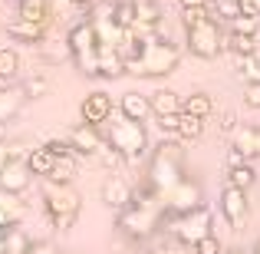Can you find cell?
I'll return each mask as SVG.
<instances>
[{"instance_id":"836d02e7","label":"cell","mask_w":260,"mask_h":254,"mask_svg":"<svg viewBox=\"0 0 260 254\" xmlns=\"http://www.w3.org/2000/svg\"><path fill=\"white\" fill-rule=\"evenodd\" d=\"M204 17H211L208 7H191V10H181V23H184V30H191L194 23H201Z\"/></svg>"},{"instance_id":"74e56055","label":"cell","mask_w":260,"mask_h":254,"mask_svg":"<svg viewBox=\"0 0 260 254\" xmlns=\"http://www.w3.org/2000/svg\"><path fill=\"white\" fill-rule=\"evenodd\" d=\"M155 119H158V129H161V132L175 135V129H178V116H155Z\"/></svg>"},{"instance_id":"f6af8a7d","label":"cell","mask_w":260,"mask_h":254,"mask_svg":"<svg viewBox=\"0 0 260 254\" xmlns=\"http://www.w3.org/2000/svg\"><path fill=\"white\" fill-rule=\"evenodd\" d=\"M73 7H83V10H89V7H95V0H70Z\"/></svg>"},{"instance_id":"4dcf8cb0","label":"cell","mask_w":260,"mask_h":254,"mask_svg":"<svg viewBox=\"0 0 260 254\" xmlns=\"http://www.w3.org/2000/svg\"><path fill=\"white\" fill-rule=\"evenodd\" d=\"M241 76L247 83H260V50L254 57H241Z\"/></svg>"},{"instance_id":"83f0119b","label":"cell","mask_w":260,"mask_h":254,"mask_svg":"<svg viewBox=\"0 0 260 254\" xmlns=\"http://www.w3.org/2000/svg\"><path fill=\"white\" fill-rule=\"evenodd\" d=\"M228 50L237 53V57H254V53H257V37H247V33H231V37H228Z\"/></svg>"},{"instance_id":"7dc6e473","label":"cell","mask_w":260,"mask_h":254,"mask_svg":"<svg viewBox=\"0 0 260 254\" xmlns=\"http://www.w3.org/2000/svg\"><path fill=\"white\" fill-rule=\"evenodd\" d=\"M254 254H260V238H257V244H254Z\"/></svg>"},{"instance_id":"8992f818","label":"cell","mask_w":260,"mask_h":254,"mask_svg":"<svg viewBox=\"0 0 260 254\" xmlns=\"http://www.w3.org/2000/svg\"><path fill=\"white\" fill-rule=\"evenodd\" d=\"M66 50H70L73 63L86 73V76H99V37H95V26L89 20L70 26L66 33Z\"/></svg>"},{"instance_id":"681fc988","label":"cell","mask_w":260,"mask_h":254,"mask_svg":"<svg viewBox=\"0 0 260 254\" xmlns=\"http://www.w3.org/2000/svg\"><path fill=\"white\" fill-rule=\"evenodd\" d=\"M13 4H20V0H13Z\"/></svg>"},{"instance_id":"60d3db41","label":"cell","mask_w":260,"mask_h":254,"mask_svg":"<svg viewBox=\"0 0 260 254\" xmlns=\"http://www.w3.org/2000/svg\"><path fill=\"white\" fill-rule=\"evenodd\" d=\"M158 254H184V244H178L175 238H172V241H168V244H165V248H161Z\"/></svg>"},{"instance_id":"52a82bcc","label":"cell","mask_w":260,"mask_h":254,"mask_svg":"<svg viewBox=\"0 0 260 254\" xmlns=\"http://www.w3.org/2000/svg\"><path fill=\"white\" fill-rule=\"evenodd\" d=\"M211 224H214V218H211V211L201 205V208L188 211V215L165 218V221H161V228H168V235H172L178 244H184V248H194L201 238L214 235V231H211Z\"/></svg>"},{"instance_id":"4fadbf2b","label":"cell","mask_w":260,"mask_h":254,"mask_svg":"<svg viewBox=\"0 0 260 254\" xmlns=\"http://www.w3.org/2000/svg\"><path fill=\"white\" fill-rule=\"evenodd\" d=\"M33 182L30 168H26L23 159H10L7 162V168L0 172V191H7V195H20V191H26Z\"/></svg>"},{"instance_id":"cb8c5ba5","label":"cell","mask_w":260,"mask_h":254,"mask_svg":"<svg viewBox=\"0 0 260 254\" xmlns=\"http://www.w3.org/2000/svg\"><path fill=\"white\" fill-rule=\"evenodd\" d=\"M254 182H257V172H254V165H250V162L228 165V185H231V188L247 191V188H254Z\"/></svg>"},{"instance_id":"9a60e30c","label":"cell","mask_w":260,"mask_h":254,"mask_svg":"<svg viewBox=\"0 0 260 254\" xmlns=\"http://www.w3.org/2000/svg\"><path fill=\"white\" fill-rule=\"evenodd\" d=\"M132 195H135V188L125 182V178H119V175H109L106 185H102V202H106L109 208H115V211L125 208V205L132 202Z\"/></svg>"},{"instance_id":"7a4b0ae2","label":"cell","mask_w":260,"mask_h":254,"mask_svg":"<svg viewBox=\"0 0 260 254\" xmlns=\"http://www.w3.org/2000/svg\"><path fill=\"white\" fill-rule=\"evenodd\" d=\"M161 218H165L161 198L142 182V188H135L132 202L119 211L115 228H119V235H125L128 241H145V238H152L155 231L161 228Z\"/></svg>"},{"instance_id":"3957f363","label":"cell","mask_w":260,"mask_h":254,"mask_svg":"<svg viewBox=\"0 0 260 254\" xmlns=\"http://www.w3.org/2000/svg\"><path fill=\"white\" fill-rule=\"evenodd\" d=\"M184 178V152L178 146V139H165L152 149V159H148V172H145V185L155 195H165L168 188H175Z\"/></svg>"},{"instance_id":"277c9868","label":"cell","mask_w":260,"mask_h":254,"mask_svg":"<svg viewBox=\"0 0 260 254\" xmlns=\"http://www.w3.org/2000/svg\"><path fill=\"white\" fill-rule=\"evenodd\" d=\"M43 211H46V221L53 224L56 231H66L76 224L79 211H83V198L73 185H53L43 182Z\"/></svg>"},{"instance_id":"bcb514c9","label":"cell","mask_w":260,"mask_h":254,"mask_svg":"<svg viewBox=\"0 0 260 254\" xmlns=\"http://www.w3.org/2000/svg\"><path fill=\"white\" fill-rule=\"evenodd\" d=\"M0 254H7V238L0 235Z\"/></svg>"},{"instance_id":"ac0fdd59","label":"cell","mask_w":260,"mask_h":254,"mask_svg":"<svg viewBox=\"0 0 260 254\" xmlns=\"http://www.w3.org/2000/svg\"><path fill=\"white\" fill-rule=\"evenodd\" d=\"M234 149L244 159H260V126H241L234 132Z\"/></svg>"},{"instance_id":"f546056e","label":"cell","mask_w":260,"mask_h":254,"mask_svg":"<svg viewBox=\"0 0 260 254\" xmlns=\"http://www.w3.org/2000/svg\"><path fill=\"white\" fill-rule=\"evenodd\" d=\"M260 30V17H244V13H237L234 20H231V33H247V37H257Z\"/></svg>"},{"instance_id":"1f68e13d","label":"cell","mask_w":260,"mask_h":254,"mask_svg":"<svg viewBox=\"0 0 260 254\" xmlns=\"http://www.w3.org/2000/svg\"><path fill=\"white\" fill-rule=\"evenodd\" d=\"M43 149L53 159H76V152H73V146L66 139H50V142H43Z\"/></svg>"},{"instance_id":"7402d4cb","label":"cell","mask_w":260,"mask_h":254,"mask_svg":"<svg viewBox=\"0 0 260 254\" xmlns=\"http://www.w3.org/2000/svg\"><path fill=\"white\" fill-rule=\"evenodd\" d=\"M181 112L198 116V119H208V116L214 112V99H211L208 93H191V96L181 99Z\"/></svg>"},{"instance_id":"30bf717a","label":"cell","mask_w":260,"mask_h":254,"mask_svg":"<svg viewBox=\"0 0 260 254\" xmlns=\"http://www.w3.org/2000/svg\"><path fill=\"white\" fill-rule=\"evenodd\" d=\"M66 142L73 146V152H76V155H99V149L106 146V132H102V126H89V122H79V126H73V129H70Z\"/></svg>"},{"instance_id":"d6a6232c","label":"cell","mask_w":260,"mask_h":254,"mask_svg":"<svg viewBox=\"0 0 260 254\" xmlns=\"http://www.w3.org/2000/svg\"><path fill=\"white\" fill-rule=\"evenodd\" d=\"M191 251L194 254H224V244L217 241V235H208V238H201Z\"/></svg>"},{"instance_id":"e0dca14e","label":"cell","mask_w":260,"mask_h":254,"mask_svg":"<svg viewBox=\"0 0 260 254\" xmlns=\"http://www.w3.org/2000/svg\"><path fill=\"white\" fill-rule=\"evenodd\" d=\"M17 17L30 20V23H46L53 20V0H20L17 4Z\"/></svg>"},{"instance_id":"5b68a950","label":"cell","mask_w":260,"mask_h":254,"mask_svg":"<svg viewBox=\"0 0 260 254\" xmlns=\"http://www.w3.org/2000/svg\"><path fill=\"white\" fill-rule=\"evenodd\" d=\"M106 142L122 155L125 162H142L148 155V132H145V122H135V119H109L106 129Z\"/></svg>"},{"instance_id":"2e32d148","label":"cell","mask_w":260,"mask_h":254,"mask_svg":"<svg viewBox=\"0 0 260 254\" xmlns=\"http://www.w3.org/2000/svg\"><path fill=\"white\" fill-rule=\"evenodd\" d=\"M119 116L135 119V122H145L148 116H152V102H148V96H142V93H122V99H119Z\"/></svg>"},{"instance_id":"6da1fadb","label":"cell","mask_w":260,"mask_h":254,"mask_svg":"<svg viewBox=\"0 0 260 254\" xmlns=\"http://www.w3.org/2000/svg\"><path fill=\"white\" fill-rule=\"evenodd\" d=\"M125 73L128 76H168V73L178 70L181 63V53L172 40L165 37H155V33H135L125 40Z\"/></svg>"},{"instance_id":"ffe728a7","label":"cell","mask_w":260,"mask_h":254,"mask_svg":"<svg viewBox=\"0 0 260 254\" xmlns=\"http://www.w3.org/2000/svg\"><path fill=\"white\" fill-rule=\"evenodd\" d=\"M158 20H161V10H158V4H155V0H135V26H132L135 33L152 30Z\"/></svg>"},{"instance_id":"8d00e7d4","label":"cell","mask_w":260,"mask_h":254,"mask_svg":"<svg viewBox=\"0 0 260 254\" xmlns=\"http://www.w3.org/2000/svg\"><path fill=\"white\" fill-rule=\"evenodd\" d=\"M237 10L244 17H260V0H237Z\"/></svg>"},{"instance_id":"d6986e66","label":"cell","mask_w":260,"mask_h":254,"mask_svg":"<svg viewBox=\"0 0 260 254\" xmlns=\"http://www.w3.org/2000/svg\"><path fill=\"white\" fill-rule=\"evenodd\" d=\"M152 102V116H178L181 112V99H178L175 89H158V93L148 96Z\"/></svg>"},{"instance_id":"b9f144b4","label":"cell","mask_w":260,"mask_h":254,"mask_svg":"<svg viewBox=\"0 0 260 254\" xmlns=\"http://www.w3.org/2000/svg\"><path fill=\"white\" fill-rule=\"evenodd\" d=\"M181 4V10H191V7H208L211 0H178Z\"/></svg>"},{"instance_id":"8fae6325","label":"cell","mask_w":260,"mask_h":254,"mask_svg":"<svg viewBox=\"0 0 260 254\" xmlns=\"http://www.w3.org/2000/svg\"><path fill=\"white\" fill-rule=\"evenodd\" d=\"M79 112H83V122H89V126H106V122L112 119V112H115V102H112L109 93L95 89V93H89L83 99Z\"/></svg>"},{"instance_id":"603a6c76","label":"cell","mask_w":260,"mask_h":254,"mask_svg":"<svg viewBox=\"0 0 260 254\" xmlns=\"http://www.w3.org/2000/svg\"><path fill=\"white\" fill-rule=\"evenodd\" d=\"M125 73V57L119 50H99V76L115 79Z\"/></svg>"},{"instance_id":"5bb4252c","label":"cell","mask_w":260,"mask_h":254,"mask_svg":"<svg viewBox=\"0 0 260 254\" xmlns=\"http://www.w3.org/2000/svg\"><path fill=\"white\" fill-rule=\"evenodd\" d=\"M46 30H50L46 23H30V20H20V17H13L10 23H7V37H10L13 43H30V46L43 43Z\"/></svg>"},{"instance_id":"ba28073f","label":"cell","mask_w":260,"mask_h":254,"mask_svg":"<svg viewBox=\"0 0 260 254\" xmlns=\"http://www.w3.org/2000/svg\"><path fill=\"white\" fill-rule=\"evenodd\" d=\"M188 50L194 53L198 60H217L228 50V37L221 33V23L211 20V17H204L201 23H194L188 30Z\"/></svg>"},{"instance_id":"4316f807","label":"cell","mask_w":260,"mask_h":254,"mask_svg":"<svg viewBox=\"0 0 260 254\" xmlns=\"http://www.w3.org/2000/svg\"><path fill=\"white\" fill-rule=\"evenodd\" d=\"M73 178H76V165H73V159H56V165H53V172L43 178V182H53V185H73Z\"/></svg>"},{"instance_id":"7bdbcfd3","label":"cell","mask_w":260,"mask_h":254,"mask_svg":"<svg viewBox=\"0 0 260 254\" xmlns=\"http://www.w3.org/2000/svg\"><path fill=\"white\" fill-rule=\"evenodd\" d=\"M10 224H13V218H10V215H7V211H4V208H0V235H4V231H7V228H10Z\"/></svg>"},{"instance_id":"7c38bea8","label":"cell","mask_w":260,"mask_h":254,"mask_svg":"<svg viewBox=\"0 0 260 254\" xmlns=\"http://www.w3.org/2000/svg\"><path fill=\"white\" fill-rule=\"evenodd\" d=\"M247 211H250V205H247V191L224 185V191H221V215H224V221H228L231 228H241L244 218H247Z\"/></svg>"},{"instance_id":"d590c367","label":"cell","mask_w":260,"mask_h":254,"mask_svg":"<svg viewBox=\"0 0 260 254\" xmlns=\"http://www.w3.org/2000/svg\"><path fill=\"white\" fill-rule=\"evenodd\" d=\"M244 106H247V109H260V83H247V86H244Z\"/></svg>"},{"instance_id":"ee69618b","label":"cell","mask_w":260,"mask_h":254,"mask_svg":"<svg viewBox=\"0 0 260 254\" xmlns=\"http://www.w3.org/2000/svg\"><path fill=\"white\" fill-rule=\"evenodd\" d=\"M234 129H237V119H234V116H224V132H234Z\"/></svg>"},{"instance_id":"9c48e42d","label":"cell","mask_w":260,"mask_h":254,"mask_svg":"<svg viewBox=\"0 0 260 254\" xmlns=\"http://www.w3.org/2000/svg\"><path fill=\"white\" fill-rule=\"evenodd\" d=\"M161 205H165V218H175V215H188V211L201 208L204 198H201L198 182H191V178L184 175L175 188H168L165 195H161ZM165 218H161V221H165Z\"/></svg>"},{"instance_id":"ab89813d","label":"cell","mask_w":260,"mask_h":254,"mask_svg":"<svg viewBox=\"0 0 260 254\" xmlns=\"http://www.w3.org/2000/svg\"><path fill=\"white\" fill-rule=\"evenodd\" d=\"M26 254H56V248H53V244H46V241H30Z\"/></svg>"},{"instance_id":"f35d334b","label":"cell","mask_w":260,"mask_h":254,"mask_svg":"<svg viewBox=\"0 0 260 254\" xmlns=\"http://www.w3.org/2000/svg\"><path fill=\"white\" fill-rule=\"evenodd\" d=\"M10 159H17V152H13V146H10V142H4V139H0V172L7 168V162H10Z\"/></svg>"},{"instance_id":"484cf974","label":"cell","mask_w":260,"mask_h":254,"mask_svg":"<svg viewBox=\"0 0 260 254\" xmlns=\"http://www.w3.org/2000/svg\"><path fill=\"white\" fill-rule=\"evenodd\" d=\"M20 99H23L20 89H0V126L20 112Z\"/></svg>"},{"instance_id":"e575fe53","label":"cell","mask_w":260,"mask_h":254,"mask_svg":"<svg viewBox=\"0 0 260 254\" xmlns=\"http://www.w3.org/2000/svg\"><path fill=\"white\" fill-rule=\"evenodd\" d=\"M20 93H23L26 99H37L40 93H46V79H43V76H33V79H26V83H23V89H20Z\"/></svg>"},{"instance_id":"f1b7e54d","label":"cell","mask_w":260,"mask_h":254,"mask_svg":"<svg viewBox=\"0 0 260 254\" xmlns=\"http://www.w3.org/2000/svg\"><path fill=\"white\" fill-rule=\"evenodd\" d=\"M17 73H20V57H17V50L4 46V50H0V79H13Z\"/></svg>"},{"instance_id":"44dd1931","label":"cell","mask_w":260,"mask_h":254,"mask_svg":"<svg viewBox=\"0 0 260 254\" xmlns=\"http://www.w3.org/2000/svg\"><path fill=\"white\" fill-rule=\"evenodd\" d=\"M23 162H26V168H30L33 178H46L53 172V165H56V159H53L43 146H40V149H30V155H26Z\"/></svg>"},{"instance_id":"d4e9b609","label":"cell","mask_w":260,"mask_h":254,"mask_svg":"<svg viewBox=\"0 0 260 254\" xmlns=\"http://www.w3.org/2000/svg\"><path fill=\"white\" fill-rule=\"evenodd\" d=\"M201 132H204V119H198V116H188V112H178V129H175V139L194 142V139H201Z\"/></svg>"},{"instance_id":"c3c4849f","label":"cell","mask_w":260,"mask_h":254,"mask_svg":"<svg viewBox=\"0 0 260 254\" xmlns=\"http://www.w3.org/2000/svg\"><path fill=\"white\" fill-rule=\"evenodd\" d=\"M231 254H241V251H231Z\"/></svg>"}]
</instances>
